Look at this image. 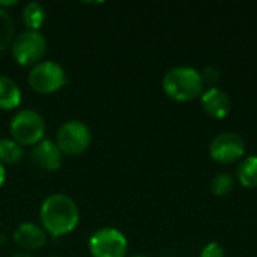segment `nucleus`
I'll return each mask as SVG.
<instances>
[{
  "label": "nucleus",
  "mask_w": 257,
  "mask_h": 257,
  "mask_svg": "<svg viewBox=\"0 0 257 257\" xmlns=\"http://www.w3.org/2000/svg\"><path fill=\"white\" fill-rule=\"evenodd\" d=\"M41 221L44 230L53 238L71 233L80 221L77 203L66 194L56 193L48 196L41 205Z\"/></svg>",
  "instance_id": "obj_1"
},
{
  "label": "nucleus",
  "mask_w": 257,
  "mask_h": 257,
  "mask_svg": "<svg viewBox=\"0 0 257 257\" xmlns=\"http://www.w3.org/2000/svg\"><path fill=\"white\" fill-rule=\"evenodd\" d=\"M203 87L200 72L191 66H173L163 77L164 93L178 102H188L202 96Z\"/></svg>",
  "instance_id": "obj_2"
},
{
  "label": "nucleus",
  "mask_w": 257,
  "mask_h": 257,
  "mask_svg": "<svg viewBox=\"0 0 257 257\" xmlns=\"http://www.w3.org/2000/svg\"><path fill=\"white\" fill-rule=\"evenodd\" d=\"M11 133L14 140L20 145H38L44 140L45 134L44 117L35 110H20L11 122Z\"/></svg>",
  "instance_id": "obj_3"
},
{
  "label": "nucleus",
  "mask_w": 257,
  "mask_h": 257,
  "mask_svg": "<svg viewBox=\"0 0 257 257\" xmlns=\"http://www.w3.org/2000/svg\"><path fill=\"white\" fill-rule=\"evenodd\" d=\"M47 53V39L39 30H26L12 42V56L21 66L38 65Z\"/></svg>",
  "instance_id": "obj_4"
},
{
  "label": "nucleus",
  "mask_w": 257,
  "mask_h": 257,
  "mask_svg": "<svg viewBox=\"0 0 257 257\" xmlns=\"http://www.w3.org/2000/svg\"><path fill=\"white\" fill-rule=\"evenodd\" d=\"M66 83L63 66L54 60H42L29 72V84L38 93H53Z\"/></svg>",
  "instance_id": "obj_5"
},
{
  "label": "nucleus",
  "mask_w": 257,
  "mask_h": 257,
  "mask_svg": "<svg viewBox=\"0 0 257 257\" xmlns=\"http://www.w3.org/2000/svg\"><path fill=\"white\" fill-rule=\"evenodd\" d=\"M92 140L89 126L77 119L66 120L56 134V143L62 154L66 155H80L83 154Z\"/></svg>",
  "instance_id": "obj_6"
},
{
  "label": "nucleus",
  "mask_w": 257,
  "mask_h": 257,
  "mask_svg": "<svg viewBox=\"0 0 257 257\" xmlns=\"http://www.w3.org/2000/svg\"><path fill=\"white\" fill-rule=\"evenodd\" d=\"M89 251L93 257H125L128 239L114 227H102L90 236Z\"/></svg>",
  "instance_id": "obj_7"
},
{
  "label": "nucleus",
  "mask_w": 257,
  "mask_h": 257,
  "mask_svg": "<svg viewBox=\"0 0 257 257\" xmlns=\"http://www.w3.org/2000/svg\"><path fill=\"white\" fill-rule=\"evenodd\" d=\"M209 155L218 164H233L245 155V142L238 133H220L211 140Z\"/></svg>",
  "instance_id": "obj_8"
},
{
  "label": "nucleus",
  "mask_w": 257,
  "mask_h": 257,
  "mask_svg": "<svg viewBox=\"0 0 257 257\" xmlns=\"http://www.w3.org/2000/svg\"><path fill=\"white\" fill-rule=\"evenodd\" d=\"M200 102L205 113L212 119H224L232 108V101L227 92L218 86L205 90L200 96Z\"/></svg>",
  "instance_id": "obj_9"
},
{
  "label": "nucleus",
  "mask_w": 257,
  "mask_h": 257,
  "mask_svg": "<svg viewBox=\"0 0 257 257\" xmlns=\"http://www.w3.org/2000/svg\"><path fill=\"white\" fill-rule=\"evenodd\" d=\"M32 158L33 161L42 167L44 170L48 172H54L57 169H60L62 163H63V154L59 149L57 143L53 140H41L38 145H35L33 151H32Z\"/></svg>",
  "instance_id": "obj_10"
},
{
  "label": "nucleus",
  "mask_w": 257,
  "mask_h": 257,
  "mask_svg": "<svg viewBox=\"0 0 257 257\" xmlns=\"http://www.w3.org/2000/svg\"><path fill=\"white\" fill-rule=\"evenodd\" d=\"M14 241L23 250H38L47 242V232L35 223H21L14 232Z\"/></svg>",
  "instance_id": "obj_11"
},
{
  "label": "nucleus",
  "mask_w": 257,
  "mask_h": 257,
  "mask_svg": "<svg viewBox=\"0 0 257 257\" xmlns=\"http://www.w3.org/2000/svg\"><path fill=\"white\" fill-rule=\"evenodd\" d=\"M21 102V89L9 77L0 75V108L11 110Z\"/></svg>",
  "instance_id": "obj_12"
},
{
  "label": "nucleus",
  "mask_w": 257,
  "mask_h": 257,
  "mask_svg": "<svg viewBox=\"0 0 257 257\" xmlns=\"http://www.w3.org/2000/svg\"><path fill=\"white\" fill-rule=\"evenodd\" d=\"M236 181L245 188H257V155L241 160L236 169Z\"/></svg>",
  "instance_id": "obj_13"
},
{
  "label": "nucleus",
  "mask_w": 257,
  "mask_h": 257,
  "mask_svg": "<svg viewBox=\"0 0 257 257\" xmlns=\"http://www.w3.org/2000/svg\"><path fill=\"white\" fill-rule=\"evenodd\" d=\"M47 18L45 9L39 2H29L23 11V20L27 30H39Z\"/></svg>",
  "instance_id": "obj_14"
},
{
  "label": "nucleus",
  "mask_w": 257,
  "mask_h": 257,
  "mask_svg": "<svg viewBox=\"0 0 257 257\" xmlns=\"http://www.w3.org/2000/svg\"><path fill=\"white\" fill-rule=\"evenodd\" d=\"M23 146L14 139H0V163L15 164L23 158Z\"/></svg>",
  "instance_id": "obj_15"
},
{
  "label": "nucleus",
  "mask_w": 257,
  "mask_h": 257,
  "mask_svg": "<svg viewBox=\"0 0 257 257\" xmlns=\"http://www.w3.org/2000/svg\"><path fill=\"white\" fill-rule=\"evenodd\" d=\"M235 188V178L230 173H218L211 181V191L218 197H224L230 194Z\"/></svg>",
  "instance_id": "obj_16"
},
{
  "label": "nucleus",
  "mask_w": 257,
  "mask_h": 257,
  "mask_svg": "<svg viewBox=\"0 0 257 257\" xmlns=\"http://www.w3.org/2000/svg\"><path fill=\"white\" fill-rule=\"evenodd\" d=\"M14 36V23L9 12L0 6V51L6 50Z\"/></svg>",
  "instance_id": "obj_17"
},
{
  "label": "nucleus",
  "mask_w": 257,
  "mask_h": 257,
  "mask_svg": "<svg viewBox=\"0 0 257 257\" xmlns=\"http://www.w3.org/2000/svg\"><path fill=\"white\" fill-rule=\"evenodd\" d=\"M200 75H202L203 84H209L211 87H214V86L220 81L221 72H220V69H218L215 65H209V66H206V68L200 72Z\"/></svg>",
  "instance_id": "obj_18"
},
{
  "label": "nucleus",
  "mask_w": 257,
  "mask_h": 257,
  "mask_svg": "<svg viewBox=\"0 0 257 257\" xmlns=\"http://www.w3.org/2000/svg\"><path fill=\"white\" fill-rule=\"evenodd\" d=\"M200 257H226L224 248L218 242H209L203 247Z\"/></svg>",
  "instance_id": "obj_19"
},
{
  "label": "nucleus",
  "mask_w": 257,
  "mask_h": 257,
  "mask_svg": "<svg viewBox=\"0 0 257 257\" xmlns=\"http://www.w3.org/2000/svg\"><path fill=\"white\" fill-rule=\"evenodd\" d=\"M5 179H6V172H5L3 163H0V187L5 184Z\"/></svg>",
  "instance_id": "obj_20"
},
{
  "label": "nucleus",
  "mask_w": 257,
  "mask_h": 257,
  "mask_svg": "<svg viewBox=\"0 0 257 257\" xmlns=\"http://www.w3.org/2000/svg\"><path fill=\"white\" fill-rule=\"evenodd\" d=\"M11 257H33L32 254H29L27 251H17L15 254H12Z\"/></svg>",
  "instance_id": "obj_21"
},
{
  "label": "nucleus",
  "mask_w": 257,
  "mask_h": 257,
  "mask_svg": "<svg viewBox=\"0 0 257 257\" xmlns=\"http://www.w3.org/2000/svg\"><path fill=\"white\" fill-rule=\"evenodd\" d=\"M133 257H146V256H133Z\"/></svg>",
  "instance_id": "obj_22"
},
{
  "label": "nucleus",
  "mask_w": 257,
  "mask_h": 257,
  "mask_svg": "<svg viewBox=\"0 0 257 257\" xmlns=\"http://www.w3.org/2000/svg\"><path fill=\"white\" fill-rule=\"evenodd\" d=\"M0 239H2V233H0Z\"/></svg>",
  "instance_id": "obj_23"
},
{
  "label": "nucleus",
  "mask_w": 257,
  "mask_h": 257,
  "mask_svg": "<svg viewBox=\"0 0 257 257\" xmlns=\"http://www.w3.org/2000/svg\"><path fill=\"white\" fill-rule=\"evenodd\" d=\"M53 257H56V256H53Z\"/></svg>",
  "instance_id": "obj_24"
}]
</instances>
